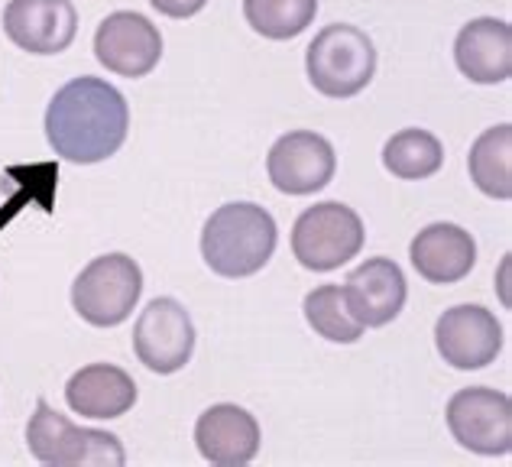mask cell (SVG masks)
<instances>
[{
    "instance_id": "cell-1",
    "label": "cell",
    "mask_w": 512,
    "mask_h": 467,
    "mask_svg": "<svg viewBox=\"0 0 512 467\" xmlns=\"http://www.w3.org/2000/svg\"><path fill=\"white\" fill-rule=\"evenodd\" d=\"M130 108L104 78H72L52 95L46 108V140L65 163L94 166L111 159L127 140Z\"/></svg>"
},
{
    "instance_id": "cell-2",
    "label": "cell",
    "mask_w": 512,
    "mask_h": 467,
    "mask_svg": "<svg viewBox=\"0 0 512 467\" xmlns=\"http://www.w3.org/2000/svg\"><path fill=\"white\" fill-rule=\"evenodd\" d=\"M276 221L253 202H231L218 208L201 231V257L211 273L224 279H244L260 273L276 253Z\"/></svg>"
},
{
    "instance_id": "cell-3",
    "label": "cell",
    "mask_w": 512,
    "mask_h": 467,
    "mask_svg": "<svg viewBox=\"0 0 512 467\" xmlns=\"http://www.w3.org/2000/svg\"><path fill=\"white\" fill-rule=\"evenodd\" d=\"M26 448L36 461L56 467H124L127 461L117 435L82 429L52 409L46 399H36L30 425H26Z\"/></svg>"
},
{
    "instance_id": "cell-4",
    "label": "cell",
    "mask_w": 512,
    "mask_h": 467,
    "mask_svg": "<svg viewBox=\"0 0 512 467\" xmlns=\"http://www.w3.org/2000/svg\"><path fill=\"white\" fill-rule=\"evenodd\" d=\"M305 69L318 95L354 98L376 75L373 39L350 23H331L308 46Z\"/></svg>"
},
{
    "instance_id": "cell-5",
    "label": "cell",
    "mask_w": 512,
    "mask_h": 467,
    "mask_svg": "<svg viewBox=\"0 0 512 467\" xmlns=\"http://www.w3.org/2000/svg\"><path fill=\"white\" fill-rule=\"evenodd\" d=\"M143 292V273L127 253L91 260L72 283L75 312L94 328H117L133 315Z\"/></svg>"
},
{
    "instance_id": "cell-6",
    "label": "cell",
    "mask_w": 512,
    "mask_h": 467,
    "mask_svg": "<svg viewBox=\"0 0 512 467\" xmlns=\"http://www.w3.org/2000/svg\"><path fill=\"white\" fill-rule=\"evenodd\" d=\"M363 221L344 202H318L295 218L292 253L305 270L331 273L363 250Z\"/></svg>"
},
{
    "instance_id": "cell-7",
    "label": "cell",
    "mask_w": 512,
    "mask_h": 467,
    "mask_svg": "<svg viewBox=\"0 0 512 467\" xmlns=\"http://www.w3.org/2000/svg\"><path fill=\"white\" fill-rule=\"evenodd\" d=\"M448 429L474 455L503 458L512 451V399L490 386L457 390L448 403Z\"/></svg>"
},
{
    "instance_id": "cell-8",
    "label": "cell",
    "mask_w": 512,
    "mask_h": 467,
    "mask_svg": "<svg viewBox=\"0 0 512 467\" xmlns=\"http://www.w3.org/2000/svg\"><path fill=\"white\" fill-rule=\"evenodd\" d=\"M133 351L146 370L169 377L195 354V325L185 305L175 299H153L133 325Z\"/></svg>"
},
{
    "instance_id": "cell-9",
    "label": "cell",
    "mask_w": 512,
    "mask_h": 467,
    "mask_svg": "<svg viewBox=\"0 0 512 467\" xmlns=\"http://www.w3.org/2000/svg\"><path fill=\"white\" fill-rule=\"evenodd\" d=\"M94 56L120 78H146L163 59V36L143 13L117 10L94 33Z\"/></svg>"
},
{
    "instance_id": "cell-10",
    "label": "cell",
    "mask_w": 512,
    "mask_h": 467,
    "mask_svg": "<svg viewBox=\"0 0 512 467\" xmlns=\"http://www.w3.org/2000/svg\"><path fill=\"white\" fill-rule=\"evenodd\" d=\"M338 156L334 146L315 130H292L273 143L266 156L269 182L282 195H315L331 185Z\"/></svg>"
},
{
    "instance_id": "cell-11",
    "label": "cell",
    "mask_w": 512,
    "mask_h": 467,
    "mask_svg": "<svg viewBox=\"0 0 512 467\" xmlns=\"http://www.w3.org/2000/svg\"><path fill=\"white\" fill-rule=\"evenodd\" d=\"M435 348L454 370H483L503 351V325L483 305H454L438 318Z\"/></svg>"
},
{
    "instance_id": "cell-12",
    "label": "cell",
    "mask_w": 512,
    "mask_h": 467,
    "mask_svg": "<svg viewBox=\"0 0 512 467\" xmlns=\"http://www.w3.org/2000/svg\"><path fill=\"white\" fill-rule=\"evenodd\" d=\"M4 33L30 56H59L78 33V10L72 0H10L4 10Z\"/></svg>"
},
{
    "instance_id": "cell-13",
    "label": "cell",
    "mask_w": 512,
    "mask_h": 467,
    "mask_svg": "<svg viewBox=\"0 0 512 467\" xmlns=\"http://www.w3.org/2000/svg\"><path fill=\"white\" fill-rule=\"evenodd\" d=\"M344 299L350 315L357 318L363 328H383L393 318H399L402 305H406V276H402L399 263L389 257H373L360 263L354 273L347 276Z\"/></svg>"
},
{
    "instance_id": "cell-14",
    "label": "cell",
    "mask_w": 512,
    "mask_h": 467,
    "mask_svg": "<svg viewBox=\"0 0 512 467\" xmlns=\"http://www.w3.org/2000/svg\"><path fill=\"white\" fill-rule=\"evenodd\" d=\"M195 445L201 458L218 467H244L260 455V425L247 409L218 403L195 422Z\"/></svg>"
},
{
    "instance_id": "cell-15",
    "label": "cell",
    "mask_w": 512,
    "mask_h": 467,
    "mask_svg": "<svg viewBox=\"0 0 512 467\" xmlns=\"http://www.w3.org/2000/svg\"><path fill=\"white\" fill-rule=\"evenodd\" d=\"M454 62L474 85H500L512 75V26L496 17L470 20L454 39Z\"/></svg>"
},
{
    "instance_id": "cell-16",
    "label": "cell",
    "mask_w": 512,
    "mask_h": 467,
    "mask_svg": "<svg viewBox=\"0 0 512 467\" xmlns=\"http://www.w3.org/2000/svg\"><path fill=\"white\" fill-rule=\"evenodd\" d=\"M409 260L415 273L435 286H454L470 276L477 263V244L464 228L448 221L428 224L425 231L415 234L409 247Z\"/></svg>"
},
{
    "instance_id": "cell-17",
    "label": "cell",
    "mask_w": 512,
    "mask_h": 467,
    "mask_svg": "<svg viewBox=\"0 0 512 467\" xmlns=\"http://www.w3.org/2000/svg\"><path fill=\"white\" fill-rule=\"evenodd\" d=\"M65 403L85 419H120L137 403V383L114 364H88L65 383Z\"/></svg>"
},
{
    "instance_id": "cell-18",
    "label": "cell",
    "mask_w": 512,
    "mask_h": 467,
    "mask_svg": "<svg viewBox=\"0 0 512 467\" xmlns=\"http://www.w3.org/2000/svg\"><path fill=\"white\" fill-rule=\"evenodd\" d=\"M470 182L496 202L512 198V127L500 124L483 130L467 156Z\"/></svg>"
},
{
    "instance_id": "cell-19",
    "label": "cell",
    "mask_w": 512,
    "mask_h": 467,
    "mask_svg": "<svg viewBox=\"0 0 512 467\" xmlns=\"http://www.w3.org/2000/svg\"><path fill=\"white\" fill-rule=\"evenodd\" d=\"M441 163H444L441 140L435 133L419 130V127L393 133L383 146V166L393 172L396 179H406V182H419V179L435 176Z\"/></svg>"
},
{
    "instance_id": "cell-20",
    "label": "cell",
    "mask_w": 512,
    "mask_h": 467,
    "mask_svg": "<svg viewBox=\"0 0 512 467\" xmlns=\"http://www.w3.org/2000/svg\"><path fill=\"white\" fill-rule=\"evenodd\" d=\"M318 0H244V17L266 39H295L315 23Z\"/></svg>"
},
{
    "instance_id": "cell-21",
    "label": "cell",
    "mask_w": 512,
    "mask_h": 467,
    "mask_svg": "<svg viewBox=\"0 0 512 467\" xmlns=\"http://www.w3.org/2000/svg\"><path fill=\"white\" fill-rule=\"evenodd\" d=\"M305 322L312 325L321 338H328L334 344H354L363 338V328L347 309L344 289L341 286H318L305 296L302 302Z\"/></svg>"
},
{
    "instance_id": "cell-22",
    "label": "cell",
    "mask_w": 512,
    "mask_h": 467,
    "mask_svg": "<svg viewBox=\"0 0 512 467\" xmlns=\"http://www.w3.org/2000/svg\"><path fill=\"white\" fill-rule=\"evenodd\" d=\"M150 4L163 13V17H172V20H188L195 17V13L205 10L208 0H150Z\"/></svg>"
}]
</instances>
